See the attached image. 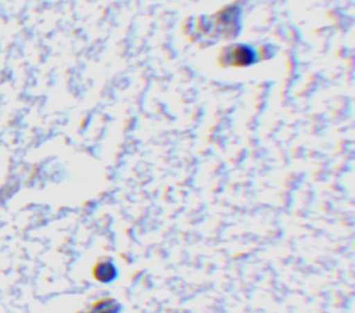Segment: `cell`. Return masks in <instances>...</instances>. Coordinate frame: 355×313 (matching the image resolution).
Returning <instances> with one entry per match:
<instances>
[{
  "label": "cell",
  "mask_w": 355,
  "mask_h": 313,
  "mask_svg": "<svg viewBox=\"0 0 355 313\" xmlns=\"http://www.w3.org/2000/svg\"><path fill=\"white\" fill-rule=\"evenodd\" d=\"M95 278L101 283H110L115 280L117 271L111 263H103L96 267L94 271Z\"/></svg>",
  "instance_id": "7a4b0ae2"
},
{
  "label": "cell",
  "mask_w": 355,
  "mask_h": 313,
  "mask_svg": "<svg viewBox=\"0 0 355 313\" xmlns=\"http://www.w3.org/2000/svg\"><path fill=\"white\" fill-rule=\"evenodd\" d=\"M122 305L114 298H103L93 303L84 313H120Z\"/></svg>",
  "instance_id": "6da1fadb"
}]
</instances>
